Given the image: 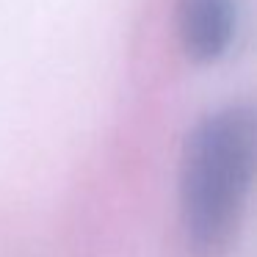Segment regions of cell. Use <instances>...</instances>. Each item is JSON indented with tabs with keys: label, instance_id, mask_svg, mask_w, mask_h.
<instances>
[{
	"label": "cell",
	"instance_id": "cell-1",
	"mask_svg": "<svg viewBox=\"0 0 257 257\" xmlns=\"http://www.w3.org/2000/svg\"><path fill=\"white\" fill-rule=\"evenodd\" d=\"M257 172V113L224 108L191 130L180 163V216L196 257H216L235 238Z\"/></svg>",
	"mask_w": 257,
	"mask_h": 257
},
{
	"label": "cell",
	"instance_id": "cell-2",
	"mask_svg": "<svg viewBox=\"0 0 257 257\" xmlns=\"http://www.w3.org/2000/svg\"><path fill=\"white\" fill-rule=\"evenodd\" d=\"M177 28L194 61H216L235 34V0H180Z\"/></svg>",
	"mask_w": 257,
	"mask_h": 257
}]
</instances>
